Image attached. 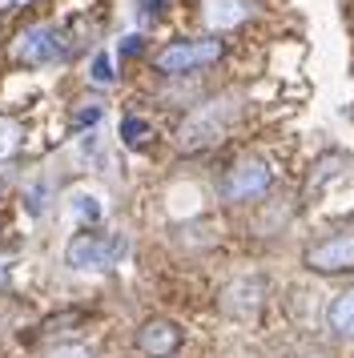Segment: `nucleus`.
<instances>
[{
	"label": "nucleus",
	"instance_id": "1a4fd4ad",
	"mask_svg": "<svg viewBox=\"0 0 354 358\" xmlns=\"http://www.w3.org/2000/svg\"><path fill=\"white\" fill-rule=\"evenodd\" d=\"M250 17V0H206V24L209 29H234Z\"/></svg>",
	"mask_w": 354,
	"mask_h": 358
},
{
	"label": "nucleus",
	"instance_id": "f257e3e1",
	"mask_svg": "<svg viewBox=\"0 0 354 358\" xmlns=\"http://www.w3.org/2000/svg\"><path fill=\"white\" fill-rule=\"evenodd\" d=\"M225 45L213 41V36H201V41H174L153 57V69L165 73V77H181V73H193V69H206L213 61H222Z\"/></svg>",
	"mask_w": 354,
	"mask_h": 358
},
{
	"label": "nucleus",
	"instance_id": "423d86ee",
	"mask_svg": "<svg viewBox=\"0 0 354 358\" xmlns=\"http://www.w3.org/2000/svg\"><path fill=\"white\" fill-rule=\"evenodd\" d=\"M270 181H274V173L266 162H241L225 173L222 197L225 201H254V197H262L270 189Z\"/></svg>",
	"mask_w": 354,
	"mask_h": 358
},
{
	"label": "nucleus",
	"instance_id": "9b49d317",
	"mask_svg": "<svg viewBox=\"0 0 354 358\" xmlns=\"http://www.w3.org/2000/svg\"><path fill=\"white\" fill-rule=\"evenodd\" d=\"M24 141V129H20V121L16 117H0V162L4 157H13L16 149Z\"/></svg>",
	"mask_w": 354,
	"mask_h": 358
},
{
	"label": "nucleus",
	"instance_id": "f8f14e48",
	"mask_svg": "<svg viewBox=\"0 0 354 358\" xmlns=\"http://www.w3.org/2000/svg\"><path fill=\"white\" fill-rule=\"evenodd\" d=\"M89 81H93V85H113V81H117L109 52H97V57H93V65H89Z\"/></svg>",
	"mask_w": 354,
	"mask_h": 358
},
{
	"label": "nucleus",
	"instance_id": "4468645a",
	"mask_svg": "<svg viewBox=\"0 0 354 358\" xmlns=\"http://www.w3.org/2000/svg\"><path fill=\"white\" fill-rule=\"evenodd\" d=\"M73 210H77V217H85V222H97V217H101V206H97V197H89V194L73 197Z\"/></svg>",
	"mask_w": 354,
	"mask_h": 358
},
{
	"label": "nucleus",
	"instance_id": "f3484780",
	"mask_svg": "<svg viewBox=\"0 0 354 358\" xmlns=\"http://www.w3.org/2000/svg\"><path fill=\"white\" fill-rule=\"evenodd\" d=\"M141 36H125V41H121V57H133V52H141Z\"/></svg>",
	"mask_w": 354,
	"mask_h": 358
},
{
	"label": "nucleus",
	"instance_id": "20e7f679",
	"mask_svg": "<svg viewBox=\"0 0 354 358\" xmlns=\"http://www.w3.org/2000/svg\"><path fill=\"white\" fill-rule=\"evenodd\" d=\"M306 266L318 270V274H351L354 270V226L314 242L306 250Z\"/></svg>",
	"mask_w": 354,
	"mask_h": 358
},
{
	"label": "nucleus",
	"instance_id": "6e6552de",
	"mask_svg": "<svg viewBox=\"0 0 354 358\" xmlns=\"http://www.w3.org/2000/svg\"><path fill=\"white\" fill-rule=\"evenodd\" d=\"M137 346H141L149 358L174 355L177 346H181V326L169 322V318H153V322H145L141 330H137Z\"/></svg>",
	"mask_w": 354,
	"mask_h": 358
},
{
	"label": "nucleus",
	"instance_id": "39448f33",
	"mask_svg": "<svg viewBox=\"0 0 354 358\" xmlns=\"http://www.w3.org/2000/svg\"><path fill=\"white\" fill-rule=\"evenodd\" d=\"M61 36H57V29L52 24H29L24 33L13 41V49H8V57H13L16 65H52L57 57H61Z\"/></svg>",
	"mask_w": 354,
	"mask_h": 358
},
{
	"label": "nucleus",
	"instance_id": "9d476101",
	"mask_svg": "<svg viewBox=\"0 0 354 358\" xmlns=\"http://www.w3.org/2000/svg\"><path fill=\"white\" fill-rule=\"evenodd\" d=\"M326 322H330L334 334L354 338V286L342 290V294H334V302H330V310H326Z\"/></svg>",
	"mask_w": 354,
	"mask_h": 358
},
{
	"label": "nucleus",
	"instance_id": "7ed1b4c3",
	"mask_svg": "<svg viewBox=\"0 0 354 358\" xmlns=\"http://www.w3.org/2000/svg\"><path fill=\"white\" fill-rule=\"evenodd\" d=\"M125 254V238L121 234H77L69 250H64V262L73 270H105Z\"/></svg>",
	"mask_w": 354,
	"mask_h": 358
},
{
	"label": "nucleus",
	"instance_id": "ddd939ff",
	"mask_svg": "<svg viewBox=\"0 0 354 358\" xmlns=\"http://www.w3.org/2000/svg\"><path fill=\"white\" fill-rule=\"evenodd\" d=\"M121 141L125 145H145L149 141V125H145L141 117H125L121 121Z\"/></svg>",
	"mask_w": 354,
	"mask_h": 358
},
{
	"label": "nucleus",
	"instance_id": "f03ea898",
	"mask_svg": "<svg viewBox=\"0 0 354 358\" xmlns=\"http://www.w3.org/2000/svg\"><path fill=\"white\" fill-rule=\"evenodd\" d=\"M234 117H238V105H234V101H213V105H201V109L181 125L177 145L185 149V153H193V149H206V145H213V141H222L225 125H229Z\"/></svg>",
	"mask_w": 354,
	"mask_h": 358
},
{
	"label": "nucleus",
	"instance_id": "0eeeda50",
	"mask_svg": "<svg viewBox=\"0 0 354 358\" xmlns=\"http://www.w3.org/2000/svg\"><path fill=\"white\" fill-rule=\"evenodd\" d=\"M262 298H266V282L262 278H238L229 282L222 294V310L229 318H254L262 310Z\"/></svg>",
	"mask_w": 354,
	"mask_h": 358
},
{
	"label": "nucleus",
	"instance_id": "dca6fc26",
	"mask_svg": "<svg viewBox=\"0 0 354 358\" xmlns=\"http://www.w3.org/2000/svg\"><path fill=\"white\" fill-rule=\"evenodd\" d=\"M48 358H89V350L85 346H57Z\"/></svg>",
	"mask_w": 354,
	"mask_h": 358
},
{
	"label": "nucleus",
	"instance_id": "a211bd4d",
	"mask_svg": "<svg viewBox=\"0 0 354 358\" xmlns=\"http://www.w3.org/2000/svg\"><path fill=\"white\" fill-rule=\"evenodd\" d=\"M29 0H0V13H16V8H24Z\"/></svg>",
	"mask_w": 354,
	"mask_h": 358
},
{
	"label": "nucleus",
	"instance_id": "2eb2a0df",
	"mask_svg": "<svg viewBox=\"0 0 354 358\" xmlns=\"http://www.w3.org/2000/svg\"><path fill=\"white\" fill-rule=\"evenodd\" d=\"M97 121H101V109H97V105H85V109L73 117V129H89V125H97Z\"/></svg>",
	"mask_w": 354,
	"mask_h": 358
}]
</instances>
